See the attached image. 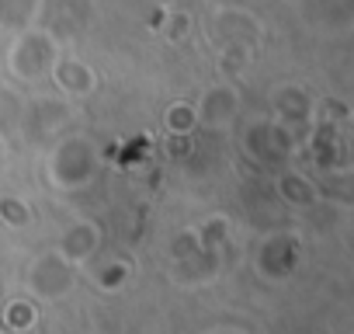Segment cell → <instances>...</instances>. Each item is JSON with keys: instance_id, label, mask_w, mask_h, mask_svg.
I'll return each instance as SVG.
<instances>
[{"instance_id": "6da1fadb", "label": "cell", "mask_w": 354, "mask_h": 334, "mask_svg": "<svg viewBox=\"0 0 354 334\" xmlns=\"http://www.w3.org/2000/svg\"><path fill=\"white\" fill-rule=\"evenodd\" d=\"M233 112H236V101H233V94L230 91H209L205 98H202V118L209 122V125H226L230 118H233Z\"/></svg>"}, {"instance_id": "7a4b0ae2", "label": "cell", "mask_w": 354, "mask_h": 334, "mask_svg": "<svg viewBox=\"0 0 354 334\" xmlns=\"http://www.w3.org/2000/svg\"><path fill=\"white\" fill-rule=\"evenodd\" d=\"M56 80H59V87H66V91H91L94 87V73L84 67V63H59L56 67Z\"/></svg>"}]
</instances>
